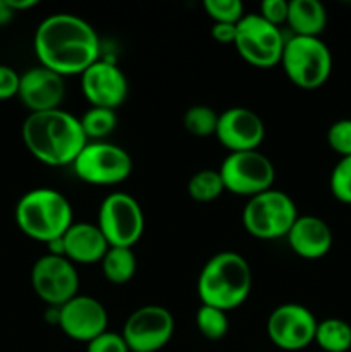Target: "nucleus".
I'll return each mask as SVG.
<instances>
[{"label": "nucleus", "instance_id": "obj_1", "mask_svg": "<svg viewBox=\"0 0 351 352\" xmlns=\"http://www.w3.org/2000/svg\"><path fill=\"white\" fill-rule=\"evenodd\" d=\"M40 65L61 76H81L100 58V40L88 21L67 12L52 14L36 28L33 40Z\"/></svg>", "mask_w": 351, "mask_h": 352}, {"label": "nucleus", "instance_id": "obj_2", "mask_svg": "<svg viewBox=\"0 0 351 352\" xmlns=\"http://www.w3.org/2000/svg\"><path fill=\"white\" fill-rule=\"evenodd\" d=\"M21 134L28 151L50 167L72 165L88 143L81 120L62 109L30 113Z\"/></svg>", "mask_w": 351, "mask_h": 352}, {"label": "nucleus", "instance_id": "obj_3", "mask_svg": "<svg viewBox=\"0 0 351 352\" xmlns=\"http://www.w3.org/2000/svg\"><path fill=\"white\" fill-rule=\"evenodd\" d=\"M251 284L253 275L246 258L236 251H220L203 265L196 292L202 305L227 313L246 302Z\"/></svg>", "mask_w": 351, "mask_h": 352}, {"label": "nucleus", "instance_id": "obj_4", "mask_svg": "<svg viewBox=\"0 0 351 352\" xmlns=\"http://www.w3.org/2000/svg\"><path fill=\"white\" fill-rule=\"evenodd\" d=\"M14 217L24 236L45 244L64 236L74 223L69 199L52 188L31 189L21 196Z\"/></svg>", "mask_w": 351, "mask_h": 352}, {"label": "nucleus", "instance_id": "obj_5", "mask_svg": "<svg viewBox=\"0 0 351 352\" xmlns=\"http://www.w3.org/2000/svg\"><path fill=\"white\" fill-rule=\"evenodd\" d=\"M281 65L292 85L301 89H317L330 78L332 54L320 38L291 36L286 40Z\"/></svg>", "mask_w": 351, "mask_h": 352}, {"label": "nucleus", "instance_id": "obj_6", "mask_svg": "<svg viewBox=\"0 0 351 352\" xmlns=\"http://www.w3.org/2000/svg\"><path fill=\"white\" fill-rule=\"evenodd\" d=\"M296 219L298 210L291 196L274 188L248 199L243 210L244 229L262 241L286 237Z\"/></svg>", "mask_w": 351, "mask_h": 352}, {"label": "nucleus", "instance_id": "obj_7", "mask_svg": "<svg viewBox=\"0 0 351 352\" xmlns=\"http://www.w3.org/2000/svg\"><path fill=\"white\" fill-rule=\"evenodd\" d=\"M284 45L281 28L265 21L258 12L244 14L236 24L234 47L240 57L255 67L267 69L281 64Z\"/></svg>", "mask_w": 351, "mask_h": 352}, {"label": "nucleus", "instance_id": "obj_8", "mask_svg": "<svg viewBox=\"0 0 351 352\" xmlns=\"http://www.w3.org/2000/svg\"><path fill=\"white\" fill-rule=\"evenodd\" d=\"M133 158L124 148L107 141L86 143L72 164L76 175L92 186H117L133 172Z\"/></svg>", "mask_w": 351, "mask_h": 352}, {"label": "nucleus", "instance_id": "obj_9", "mask_svg": "<svg viewBox=\"0 0 351 352\" xmlns=\"http://www.w3.org/2000/svg\"><path fill=\"white\" fill-rule=\"evenodd\" d=\"M226 191L248 199L272 189L275 167L270 158L258 150L229 153L219 167Z\"/></svg>", "mask_w": 351, "mask_h": 352}, {"label": "nucleus", "instance_id": "obj_10", "mask_svg": "<svg viewBox=\"0 0 351 352\" xmlns=\"http://www.w3.org/2000/svg\"><path fill=\"white\" fill-rule=\"evenodd\" d=\"M96 226L110 248H133L143 236V210L127 192H112L100 205Z\"/></svg>", "mask_w": 351, "mask_h": 352}, {"label": "nucleus", "instance_id": "obj_11", "mask_svg": "<svg viewBox=\"0 0 351 352\" xmlns=\"http://www.w3.org/2000/svg\"><path fill=\"white\" fill-rule=\"evenodd\" d=\"M174 330V316L169 309L147 305L127 316L120 336L131 352H157L171 342Z\"/></svg>", "mask_w": 351, "mask_h": 352}, {"label": "nucleus", "instance_id": "obj_12", "mask_svg": "<svg viewBox=\"0 0 351 352\" xmlns=\"http://www.w3.org/2000/svg\"><path fill=\"white\" fill-rule=\"evenodd\" d=\"M31 287L48 306L61 308L78 296L79 275L76 265L65 256L45 254L31 268Z\"/></svg>", "mask_w": 351, "mask_h": 352}, {"label": "nucleus", "instance_id": "obj_13", "mask_svg": "<svg viewBox=\"0 0 351 352\" xmlns=\"http://www.w3.org/2000/svg\"><path fill=\"white\" fill-rule=\"evenodd\" d=\"M315 315L298 302H284L268 315L267 336L282 351H301L315 342Z\"/></svg>", "mask_w": 351, "mask_h": 352}, {"label": "nucleus", "instance_id": "obj_14", "mask_svg": "<svg viewBox=\"0 0 351 352\" xmlns=\"http://www.w3.org/2000/svg\"><path fill=\"white\" fill-rule=\"evenodd\" d=\"M109 313L92 296L78 294L58 308V329L72 340L88 344L107 332Z\"/></svg>", "mask_w": 351, "mask_h": 352}, {"label": "nucleus", "instance_id": "obj_15", "mask_svg": "<svg viewBox=\"0 0 351 352\" xmlns=\"http://www.w3.org/2000/svg\"><path fill=\"white\" fill-rule=\"evenodd\" d=\"M127 79L119 65L98 58L81 74V91L92 107L116 110L127 96Z\"/></svg>", "mask_w": 351, "mask_h": 352}, {"label": "nucleus", "instance_id": "obj_16", "mask_svg": "<svg viewBox=\"0 0 351 352\" xmlns=\"http://www.w3.org/2000/svg\"><path fill=\"white\" fill-rule=\"evenodd\" d=\"M215 138L229 153L258 150L265 138L262 117L246 107H231L219 113Z\"/></svg>", "mask_w": 351, "mask_h": 352}, {"label": "nucleus", "instance_id": "obj_17", "mask_svg": "<svg viewBox=\"0 0 351 352\" xmlns=\"http://www.w3.org/2000/svg\"><path fill=\"white\" fill-rule=\"evenodd\" d=\"M64 96V76L57 74L43 65L31 67L24 74H21L17 98L30 110V113L58 109Z\"/></svg>", "mask_w": 351, "mask_h": 352}, {"label": "nucleus", "instance_id": "obj_18", "mask_svg": "<svg viewBox=\"0 0 351 352\" xmlns=\"http://www.w3.org/2000/svg\"><path fill=\"white\" fill-rule=\"evenodd\" d=\"M292 253L305 260H320L332 248V230L329 223L315 215H298L288 236Z\"/></svg>", "mask_w": 351, "mask_h": 352}, {"label": "nucleus", "instance_id": "obj_19", "mask_svg": "<svg viewBox=\"0 0 351 352\" xmlns=\"http://www.w3.org/2000/svg\"><path fill=\"white\" fill-rule=\"evenodd\" d=\"M109 248L96 223H72L64 234V256L74 265L100 263Z\"/></svg>", "mask_w": 351, "mask_h": 352}, {"label": "nucleus", "instance_id": "obj_20", "mask_svg": "<svg viewBox=\"0 0 351 352\" xmlns=\"http://www.w3.org/2000/svg\"><path fill=\"white\" fill-rule=\"evenodd\" d=\"M288 24L292 36L320 38L327 26V10L319 0H291Z\"/></svg>", "mask_w": 351, "mask_h": 352}, {"label": "nucleus", "instance_id": "obj_21", "mask_svg": "<svg viewBox=\"0 0 351 352\" xmlns=\"http://www.w3.org/2000/svg\"><path fill=\"white\" fill-rule=\"evenodd\" d=\"M102 265V274L110 284H127L136 275L138 261L133 248H109Z\"/></svg>", "mask_w": 351, "mask_h": 352}, {"label": "nucleus", "instance_id": "obj_22", "mask_svg": "<svg viewBox=\"0 0 351 352\" xmlns=\"http://www.w3.org/2000/svg\"><path fill=\"white\" fill-rule=\"evenodd\" d=\"M315 344L326 352H348L351 349V325L341 318L319 322Z\"/></svg>", "mask_w": 351, "mask_h": 352}, {"label": "nucleus", "instance_id": "obj_23", "mask_svg": "<svg viewBox=\"0 0 351 352\" xmlns=\"http://www.w3.org/2000/svg\"><path fill=\"white\" fill-rule=\"evenodd\" d=\"M224 191H226V186H224L222 177L219 170H213V168H203L193 174L188 181L189 198L198 203L215 201L222 196Z\"/></svg>", "mask_w": 351, "mask_h": 352}, {"label": "nucleus", "instance_id": "obj_24", "mask_svg": "<svg viewBox=\"0 0 351 352\" xmlns=\"http://www.w3.org/2000/svg\"><path fill=\"white\" fill-rule=\"evenodd\" d=\"M81 127L85 131L86 140L93 138L95 141H102L117 126V113L116 110L100 109V107H89L81 117Z\"/></svg>", "mask_w": 351, "mask_h": 352}, {"label": "nucleus", "instance_id": "obj_25", "mask_svg": "<svg viewBox=\"0 0 351 352\" xmlns=\"http://www.w3.org/2000/svg\"><path fill=\"white\" fill-rule=\"evenodd\" d=\"M219 113L209 105H193L182 116V126L196 138L215 136Z\"/></svg>", "mask_w": 351, "mask_h": 352}, {"label": "nucleus", "instance_id": "obj_26", "mask_svg": "<svg viewBox=\"0 0 351 352\" xmlns=\"http://www.w3.org/2000/svg\"><path fill=\"white\" fill-rule=\"evenodd\" d=\"M196 329L205 339L220 340L229 332L227 313L213 306L202 305L196 311Z\"/></svg>", "mask_w": 351, "mask_h": 352}, {"label": "nucleus", "instance_id": "obj_27", "mask_svg": "<svg viewBox=\"0 0 351 352\" xmlns=\"http://www.w3.org/2000/svg\"><path fill=\"white\" fill-rule=\"evenodd\" d=\"M203 9L213 23L237 24L244 16V7L240 0H205Z\"/></svg>", "mask_w": 351, "mask_h": 352}, {"label": "nucleus", "instance_id": "obj_28", "mask_svg": "<svg viewBox=\"0 0 351 352\" xmlns=\"http://www.w3.org/2000/svg\"><path fill=\"white\" fill-rule=\"evenodd\" d=\"M330 192L344 205H351V157L341 158L330 172Z\"/></svg>", "mask_w": 351, "mask_h": 352}, {"label": "nucleus", "instance_id": "obj_29", "mask_svg": "<svg viewBox=\"0 0 351 352\" xmlns=\"http://www.w3.org/2000/svg\"><path fill=\"white\" fill-rule=\"evenodd\" d=\"M327 143L341 158L351 157V119L336 120L327 131Z\"/></svg>", "mask_w": 351, "mask_h": 352}, {"label": "nucleus", "instance_id": "obj_30", "mask_svg": "<svg viewBox=\"0 0 351 352\" xmlns=\"http://www.w3.org/2000/svg\"><path fill=\"white\" fill-rule=\"evenodd\" d=\"M86 352H131L126 340L117 332H103L86 344Z\"/></svg>", "mask_w": 351, "mask_h": 352}, {"label": "nucleus", "instance_id": "obj_31", "mask_svg": "<svg viewBox=\"0 0 351 352\" xmlns=\"http://www.w3.org/2000/svg\"><path fill=\"white\" fill-rule=\"evenodd\" d=\"M258 14L270 24L281 28V24L288 23L289 2H286V0H265L260 3V12Z\"/></svg>", "mask_w": 351, "mask_h": 352}, {"label": "nucleus", "instance_id": "obj_32", "mask_svg": "<svg viewBox=\"0 0 351 352\" xmlns=\"http://www.w3.org/2000/svg\"><path fill=\"white\" fill-rule=\"evenodd\" d=\"M21 74L10 65L0 64V102H7L10 98H16L19 93Z\"/></svg>", "mask_w": 351, "mask_h": 352}, {"label": "nucleus", "instance_id": "obj_33", "mask_svg": "<svg viewBox=\"0 0 351 352\" xmlns=\"http://www.w3.org/2000/svg\"><path fill=\"white\" fill-rule=\"evenodd\" d=\"M210 34H212V38L217 43L234 45V40H236V24L213 23Z\"/></svg>", "mask_w": 351, "mask_h": 352}, {"label": "nucleus", "instance_id": "obj_34", "mask_svg": "<svg viewBox=\"0 0 351 352\" xmlns=\"http://www.w3.org/2000/svg\"><path fill=\"white\" fill-rule=\"evenodd\" d=\"M14 16H16V12L10 9L9 2L7 0H0V28L7 26L14 19Z\"/></svg>", "mask_w": 351, "mask_h": 352}, {"label": "nucleus", "instance_id": "obj_35", "mask_svg": "<svg viewBox=\"0 0 351 352\" xmlns=\"http://www.w3.org/2000/svg\"><path fill=\"white\" fill-rule=\"evenodd\" d=\"M10 6V9L14 12H21V10H30L33 7L38 6V0H7Z\"/></svg>", "mask_w": 351, "mask_h": 352}]
</instances>
